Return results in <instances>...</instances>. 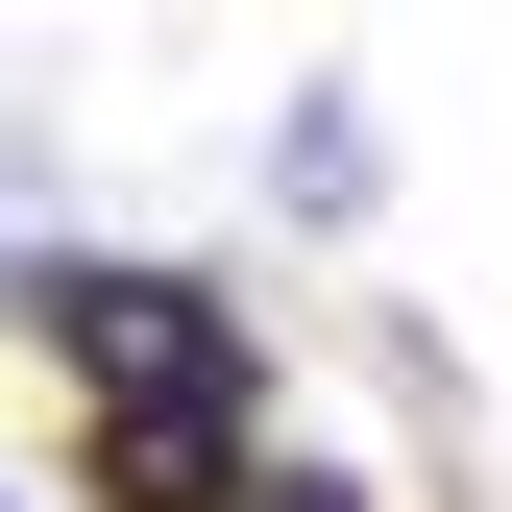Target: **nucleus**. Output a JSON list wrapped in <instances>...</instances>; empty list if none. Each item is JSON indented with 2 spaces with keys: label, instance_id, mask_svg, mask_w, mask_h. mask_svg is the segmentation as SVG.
I'll return each instance as SVG.
<instances>
[{
  "label": "nucleus",
  "instance_id": "nucleus-2",
  "mask_svg": "<svg viewBox=\"0 0 512 512\" xmlns=\"http://www.w3.org/2000/svg\"><path fill=\"white\" fill-rule=\"evenodd\" d=\"M0 317L74 366V415H98V391H147V366H220V342H244L220 269H171V244H25V269H0Z\"/></svg>",
  "mask_w": 512,
  "mask_h": 512
},
{
  "label": "nucleus",
  "instance_id": "nucleus-3",
  "mask_svg": "<svg viewBox=\"0 0 512 512\" xmlns=\"http://www.w3.org/2000/svg\"><path fill=\"white\" fill-rule=\"evenodd\" d=\"M269 196H293V220H366V196H391V147H366V98H293V122H269Z\"/></svg>",
  "mask_w": 512,
  "mask_h": 512
},
{
  "label": "nucleus",
  "instance_id": "nucleus-4",
  "mask_svg": "<svg viewBox=\"0 0 512 512\" xmlns=\"http://www.w3.org/2000/svg\"><path fill=\"white\" fill-rule=\"evenodd\" d=\"M244 512H366V464H317V439H293V464L244 488Z\"/></svg>",
  "mask_w": 512,
  "mask_h": 512
},
{
  "label": "nucleus",
  "instance_id": "nucleus-1",
  "mask_svg": "<svg viewBox=\"0 0 512 512\" xmlns=\"http://www.w3.org/2000/svg\"><path fill=\"white\" fill-rule=\"evenodd\" d=\"M293 464V415H269V342H220V366H147V391H98L74 415V488L98 512H244Z\"/></svg>",
  "mask_w": 512,
  "mask_h": 512
}]
</instances>
